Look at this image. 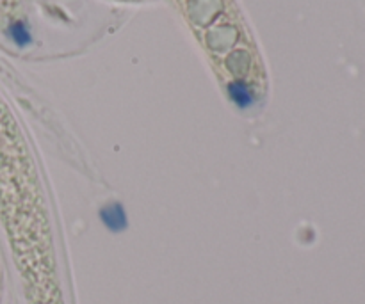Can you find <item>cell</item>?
Masks as SVG:
<instances>
[{
    "instance_id": "cell-1",
    "label": "cell",
    "mask_w": 365,
    "mask_h": 304,
    "mask_svg": "<svg viewBox=\"0 0 365 304\" xmlns=\"http://www.w3.org/2000/svg\"><path fill=\"white\" fill-rule=\"evenodd\" d=\"M100 219L110 232H124L127 228V216L119 203H110L100 210Z\"/></svg>"
},
{
    "instance_id": "cell-3",
    "label": "cell",
    "mask_w": 365,
    "mask_h": 304,
    "mask_svg": "<svg viewBox=\"0 0 365 304\" xmlns=\"http://www.w3.org/2000/svg\"><path fill=\"white\" fill-rule=\"evenodd\" d=\"M11 38H13L14 43H18L20 47H23V45H29L30 43L29 30H27V27L23 26L21 21H17V23H13V26H11Z\"/></svg>"
},
{
    "instance_id": "cell-2",
    "label": "cell",
    "mask_w": 365,
    "mask_h": 304,
    "mask_svg": "<svg viewBox=\"0 0 365 304\" xmlns=\"http://www.w3.org/2000/svg\"><path fill=\"white\" fill-rule=\"evenodd\" d=\"M230 98L235 101V105H239L241 109H248V107L253 103V94L248 89L246 84H242V82H234V84H230L228 88Z\"/></svg>"
}]
</instances>
